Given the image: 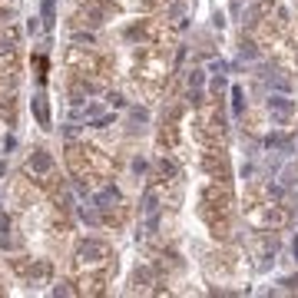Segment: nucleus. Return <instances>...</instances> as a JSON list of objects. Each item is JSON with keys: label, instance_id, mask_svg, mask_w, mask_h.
Here are the masks:
<instances>
[{"label": "nucleus", "instance_id": "1", "mask_svg": "<svg viewBox=\"0 0 298 298\" xmlns=\"http://www.w3.org/2000/svg\"><path fill=\"white\" fill-rule=\"evenodd\" d=\"M268 110H272V113H278V116H288V113L295 110V106H292V99H288L285 93H278V96H272V99H268Z\"/></svg>", "mask_w": 298, "mask_h": 298}, {"label": "nucleus", "instance_id": "2", "mask_svg": "<svg viewBox=\"0 0 298 298\" xmlns=\"http://www.w3.org/2000/svg\"><path fill=\"white\" fill-rule=\"evenodd\" d=\"M33 113H37L40 126H50V110H46V99L43 96H33Z\"/></svg>", "mask_w": 298, "mask_h": 298}, {"label": "nucleus", "instance_id": "3", "mask_svg": "<svg viewBox=\"0 0 298 298\" xmlns=\"http://www.w3.org/2000/svg\"><path fill=\"white\" fill-rule=\"evenodd\" d=\"M30 166H33V169H37V172H46V169L53 166V159H50V156H46V153H37V156H33V159H30Z\"/></svg>", "mask_w": 298, "mask_h": 298}, {"label": "nucleus", "instance_id": "4", "mask_svg": "<svg viewBox=\"0 0 298 298\" xmlns=\"http://www.w3.org/2000/svg\"><path fill=\"white\" fill-rule=\"evenodd\" d=\"M116 199H120V192H116V189H103V192H99V209H106L110 202H116Z\"/></svg>", "mask_w": 298, "mask_h": 298}, {"label": "nucleus", "instance_id": "5", "mask_svg": "<svg viewBox=\"0 0 298 298\" xmlns=\"http://www.w3.org/2000/svg\"><path fill=\"white\" fill-rule=\"evenodd\" d=\"M232 113H235V116L242 113V89H239V86L232 89Z\"/></svg>", "mask_w": 298, "mask_h": 298}, {"label": "nucleus", "instance_id": "6", "mask_svg": "<svg viewBox=\"0 0 298 298\" xmlns=\"http://www.w3.org/2000/svg\"><path fill=\"white\" fill-rule=\"evenodd\" d=\"M202 80H206V77H202V70H192V73H189V86H202Z\"/></svg>", "mask_w": 298, "mask_h": 298}, {"label": "nucleus", "instance_id": "7", "mask_svg": "<svg viewBox=\"0 0 298 298\" xmlns=\"http://www.w3.org/2000/svg\"><path fill=\"white\" fill-rule=\"evenodd\" d=\"M43 20L53 23V0H43Z\"/></svg>", "mask_w": 298, "mask_h": 298}, {"label": "nucleus", "instance_id": "8", "mask_svg": "<svg viewBox=\"0 0 298 298\" xmlns=\"http://www.w3.org/2000/svg\"><path fill=\"white\" fill-rule=\"evenodd\" d=\"M80 252H83V255H99V252H103V249H99V245H93V242H89V245H83Z\"/></svg>", "mask_w": 298, "mask_h": 298}, {"label": "nucleus", "instance_id": "9", "mask_svg": "<svg viewBox=\"0 0 298 298\" xmlns=\"http://www.w3.org/2000/svg\"><path fill=\"white\" fill-rule=\"evenodd\" d=\"M242 60H255V46H252V43L242 46Z\"/></svg>", "mask_w": 298, "mask_h": 298}, {"label": "nucleus", "instance_id": "10", "mask_svg": "<svg viewBox=\"0 0 298 298\" xmlns=\"http://www.w3.org/2000/svg\"><path fill=\"white\" fill-rule=\"evenodd\" d=\"M209 70H212V73H215V77H222V73H225V63H222V60H215V63H212Z\"/></svg>", "mask_w": 298, "mask_h": 298}, {"label": "nucleus", "instance_id": "11", "mask_svg": "<svg viewBox=\"0 0 298 298\" xmlns=\"http://www.w3.org/2000/svg\"><path fill=\"white\" fill-rule=\"evenodd\" d=\"M292 252H295V258H298V239H295V245H292Z\"/></svg>", "mask_w": 298, "mask_h": 298}]
</instances>
